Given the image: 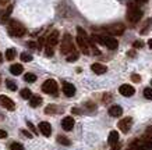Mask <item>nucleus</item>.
Segmentation results:
<instances>
[{"instance_id":"28","label":"nucleus","mask_w":152,"mask_h":150,"mask_svg":"<svg viewBox=\"0 0 152 150\" xmlns=\"http://www.w3.org/2000/svg\"><path fill=\"white\" fill-rule=\"evenodd\" d=\"M144 96H145V99L152 100V89L151 88H145V89H144Z\"/></svg>"},{"instance_id":"17","label":"nucleus","mask_w":152,"mask_h":150,"mask_svg":"<svg viewBox=\"0 0 152 150\" xmlns=\"http://www.w3.org/2000/svg\"><path fill=\"white\" fill-rule=\"evenodd\" d=\"M107 143L110 146H115L119 143V132L117 131H112L109 133V138H107Z\"/></svg>"},{"instance_id":"18","label":"nucleus","mask_w":152,"mask_h":150,"mask_svg":"<svg viewBox=\"0 0 152 150\" xmlns=\"http://www.w3.org/2000/svg\"><path fill=\"white\" fill-rule=\"evenodd\" d=\"M123 114V109L120 107V106H112L110 109H109V115H112V117H120Z\"/></svg>"},{"instance_id":"26","label":"nucleus","mask_w":152,"mask_h":150,"mask_svg":"<svg viewBox=\"0 0 152 150\" xmlns=\"http://www.w3.org/2000/svg\"><path fill=\"white\" fill-rule=\"evenodd\" d=\"M10 149L11 150H24V146L21 145V143H18V142H14V143L10 145Z\"/></svg>"},{"instance_id":"39","label":"nucleus","mask_w":152,"mask_h":150,"mask_svg":"<svg viewBox=\"0 0 152 150\" xmlns=\"http://www.w3.org/2000/svg\"><path fill=\"white\" fill-rule=\"evenodd\" d=\"M112 150H120V145H119V143H117V145L112 146Z\"/></svg>"},{"instance_id":"44","label":"nucleus","mask_w":152,"mask_h":150,"mask_svg":"<svg viewBox=\"0 0 152 150\" xmlns=\"http://www.w3.org/2000/svg\"><path fill=\"white\" fill-rule=\"evenodd\" d=\"M151 85H152V81H151Z\"/></svg>"},{"instance_id":"45","label":"nucleus","mask_w":152,"mask_h":150,"mask_svg":"<svg viewBox=\"0 0 152 150\" xmlns=\"http://www.w3.org/2000/svg\"><path fill=\"white\" fill-rule=\"evenodd\" d=\"M129 150H131V149H129Z\"/></svg>"},{"instance_id":"29","label":"nucleus","mask_w":152,"mask_h":150,"mask_svg":"<svg viewBox=\"0 0 152 150\" xmlns=\"http://www.w3.org/2000/svg\"><path fill=\"white\" fill-rule=\"evenodd\" d=\"M57 142H59V143H61V145H64V146H69L70 145V141L67 139V138H64V136H57Z\"/></svg>"},{"instance_id":"25","label":"nucleus","mask_w":152,"mask_h":150,"mask_svg":"<svg viewBox=\"0 0 152 150\" xmlns=\"http://www.w3.org/2000/svg\"><path fill=\"white\" fill-rule=\"evenodd\" d=\"M78 59V53L74 50V51H71L70 54H67V61L69 63H71V61H75V60Z\"/></svg>"},{"instance_id":"37","label":"nucleus","mask_w":152,"mask_h":150,"mask_svg":"<svg viewBox=\"0 0 152 150\" xmlns=\"http://www.w3.org/2000/svg\"><path fill=\"white\" fill-rule=\"evenodd\" d=\"M145 135H147V136H149V138H152V127L148 128L147 132H145Z\"/></svg>"},{"instance_id":"36","label":"nucleus","mask_w":152,"mask_h":150,"mask_svg":"<svg viewBox=\"0 0 152 150\" xmlns=\"http://www.w3.org/2000/svg\"><path fill=\"white\" fill-rule=\"evenodd\" d=\"M21 133H23L24 136H27V138H32V133H29V132L25 131V129H23V131H21Z\"/></svg>"},{"instance_id":"22","label":"nucleus","mask_w":152,"mask_h":150,"mask_svg":"<svg viewBox=\"0 0 152 150\" xmlns=\"http://www.w3.org/2000/svg\"><path fill=\"white\" fill-rule=\"evenodd\" d=\"M6 85H7V88H9L10 91H17V83L14 81H11V79H6Z\"/></svg>"},{"instance_id":"21","label":"nucleus","mask_w":152,"mask_h":150,"mask_svg":"<svg viewBox=\"0 0 152 150\" xmlns=\"http://www.w3.org/2000/svg\"><path fill=\"white\" fill-rule=\"evenodd\" d=\"M20 96H21L23 99H25V100H29L32 95H31V91H29V89H23V91L20 92Z\"/></svg>"},{"instance_id":"4","label":"nucleus","mask_w":152,"mask_h":150,"mask_svg":"<svg viewBox=\"0 0 152 150\" xmlns=\"http://www.w3.org/2000/svg\"><path fill=\"white\" fill-rule=\"evenodd\" d=\"M124 29H126V27L120 22L113 24V25H109V27L106 28V31L109 32L112 36H120V35H123V33H124Z\"/></svg>"},{"instance_id":"9","label":"nucleus","mask_w":152,"mask_h":150,"mask_svg":"<svg viewBox=\"0 0 152 150\" xmlns=\"http://www.w3.org/2000/svg\"><path fill=\"white\" fill-rule=\"evenodd\" d=\"M131 124H133V120H131V117H127V118L121 120V121L119 122V129L121 132L127 133V132L130 131V128H131Z\"/></svg>"},{"instance_id":"10","label":"nucleus","mask_w":152,"mask_h":150,"mask_svg":"<svg viewBox=\"0 0 152 150\" xmlns=\"http://www.w3.org/2000/svg\"><path fill=\"white\" fill-rule=\"evenodd\" d=\"M119 92H120V95L126 96V97H131V96L135 93V89H134L131 85H121V86L119 88Z\"/></svg>"},{"instance_id":"6","label":"nucleus","mask_w":152,"mask_h":150,"mask_svg":"<svg viewBox=\"0 0 152 150\" xmlns=\"http://www.w3.org/2000/svg\"><path fill=\"white\" fill-rule=\"evenodd\" d=\"M102 36V45H105L107 49L110 50H116L117 46H119V42L116 41L113 36H105V35H101Z\"/></svg>"},{"instance_id":"20","label":"nucleus","mask_w":152,"mask_h":150,"mask_svg":"<svg viewBox=\"0 0 152 150\" xmlns=\"http://www.w3.org/2000/svg\"><path fill=\"white\" fill-rule=\"evenodd\" d=\"M10 72L13 74V75H21L23 74V65L21 64H13L11 67H10Z\"/></svg>"},{"instance_id":"3","label":"nucleus","mask_w":152,"mask_h":150,"mask_svg":"<svg viewBox=\"0 0 152 150\" xmlns=\"http://www.w3.org/2000/svg\"><path fill=\"white\" fill-rule=\"evenodd\" d=\"M57 82L55 79H48V81L43 82V85H42V91L48 93V95H56L57 93Z\"/></svg>"},{"instance_id":"33","label":"nucleus","mask_w":152,"mask_h":150,"mask_svg":"<svg viewBox=\"0 0 152 150\" xmlns=\"http://www.w3.org/2000/svg\"><path fill=\"white\" fill-rule=\"evenodd\" d=\"M133 46L135 47V49H140V47H142V46H144V43H142L141 41H135V42L133 43Z\"/></svg>"},{"instance_id":"32","label":"nucleus","mask_w":152,"mask_h":150,"mask_svg":"<svg viewBox=\"0 0 152 150\" xmlns=\"http://www.w3.org/2000/svg\"><path fill=\"white\" fill-rule=\"evenodd\" d=\"M27 45H28V47H31V49H39V45H38L37 42H34V41H29Z\"/></svg>"},{"instance_id":"42","label":"nucleus","mask_w":152,"mask_h":150,"mask_svg":"<svg viewBox=\"0 0 152 150\" xmlns=\"http://www.w3.org/2000/svg\"><path fill=\"white\" fill-rule=\"evenodd\" d=\"M1 60H3V57H1V53H0V63H1Z\"/></svg>"},{"instance_id":"1","label":"nucleus","mask_w":152,"mask_h":150,"mask_svg":"<svg viewBox=\"0 0 152 150\" xmlns=\"http://www.w3.org/2000/svg\"><path fill=\"white\" fill-rule=\"evenodd\" d=\"M9 33L15 38H21L25 35V28L18 21H11L9 25Z\"/></svg>"},{"instance_id":"11","label":"nucleus","mask_w":152,"mask_h":150,"mask_svg":"<svg viewBox=\"0 0 152 150\" xmlns=\"http://www.w3.org/2000/svg\"><path fill=\"white\" fill-rule=\"evenodd\" d=\"M39 131H41V133L43 135V136H50L52 133V125L49 122H46V121H42L41 124H39Z\"/></svg>"},{"instance_id":"40","label":"nucleus","mask_w":152,"mask_h":150,"mask_svg":"<svg viewBox=\"0 0 152 150\" xmlns=\"http://www.w3.org/2000/svg\"><path fill=\"white\" fill-rule=\"evenodd\" d=\"M148 46L152 49V39H149V41H148Z\"/></svg>"},{"instance_id":"13","label":"nucleus","mask_w":152,"mask_h":150,"mask_svg":"<svg viewBox=\"0 0 152 150\" xmlns=\"http://www.w3.org/2000/svg\"><path fill=\"white\" fill-rule=\"evenodd\" d=\"M91 70H92L95 74H98V75H102V74H105L106 71H107L106 65H103V64H101V63H94L92 65H91Z\"/></svg>"},{"instance_id":"8","label":"nucleus","mask_w":152,"mask_h":150,"mask_svg":"<svg viewBox=\"0 0 152 150\" xmlns=\"http://www.w3.org/2000/svg\"><path fill=\"white\" fill-rule=\"evenodd\" d=\"M0 104H1V107H4V109H7V110H14L15 109L14 101L10 99L9 96H4V95L0 96Z\"/></svg>"},{"instance_id":"27","label":"nucleus","mask_w":152,"mask_h":150,"mask_svg":"<svg viewBox=\"0 0 152 150\" xmlns=\"http://www.w3.org/2000/svg\"><path fill=\"white\" fill-rule=\"evenodd\" d=\"M57 111V107H56L55 104H50V106H48L46 109H45V113L46 114H53Z\"/></svg>"},{"instance_id":"31","label":"nucleus","mask_w":152,"mask_h":150,"mask_svg":"<svg viewBox=\"0 0 152 150\" xmlns=\"http://www.w3.org/2000/svg\"><path fill=\"white\" fill-rule=\"evenodd\" d=\"M45 53H46V56H49V57H52V56H53V46H49V45H46V49H45Z\"/></svg>"},{"instance_id":"35","label":"nucleus","mask_w":152,"mask_h":150,"mask_svg":"<svg viewBox=\"0 0 152 150\" xmlns=\"http://www.w3.org/2000/svg\"><path fill=\"white\" fill-rule=\"evenodd\" d=\"M131 79H133L134 82H140V81H141V77H140V75H135V74H134V75H131Z\"/></svg>"},{"instance_id":"38","label":"nucleus","mask_w":152,"mask_h":150,"mask_svg":"<svg viewBox=\"0 0 152 150\" xmlns=\"http://www.w3.org/2000/svg\"><path fill=\"white\" fill-rule=\"evenodd\" d=\"M0 138H7V132L3 131V129H0Z\"/></svg>"},{"instance_id":"7","label":"nucleus","mask_w":152,"mask_h":150,"mask_svg":"<svg viewBox=\"0 0 152 150\" xmlns=\"http://www.w3.org/2000/svg\"><path fill=\"white\" fill-rule=\"evenodd\" d=\"M77 45H78L80 50L83 51L84 54H89V42H88V38L84 36H77Z\"/></svg>"},{"instance_id":"43","label":"nucleus","mask_w":152,"mask_h":150,"mask_svg":"<svg viewBox=\"0 0 152 150\" xmlns=\"http://www.w3.org/2000/svg\"><path fill=\"white\" fill-rule=\"evenodd\" d=\"M0 83H1V79H0Z\"/></svg>"},{"instance_id":"41","label":"nucleus","mask_w":152,"mask_h":150,"mask_svg":"<svg viewBox=\"0 0 152 150\" xmlns=\"http://www.w3.org/2000/svg\"><path fill=\"white\" fill-rule=\"evenodd\" d=\"M140 1H141V3H145V1H148V0H140Z\"/></svg>"},{"instance_id":"30","label":"nucleus","mask_w":152,"mask_h":150,"mask_svg":"<svg viewBox=\"0 0 152 150\" xmlns=\"http://www.w3.org/2000/svg\"><path fill=\"white\" fill-rule=\"evenodd\" d=\"M21 60H23L24 63H28V61L32 60V56L28 54V53H23V54H21Z\"/></svg>"},{"instance_id":"15","label":"nucleus","mask_w":152,"mask_h":150,"mask_svg":"<svg viewBox=\"0 0 152 150\" xmlns=\"http://www.w3.org/2000/svg\"><path fill=\"white\" fill-rule=\"evenodd\" d=\"M11 11H13V6H11V4L7 6V9L3 10V11L0 13V21H1V22H7V21H9V18H10V14H11Z\"/></svg>"},{"instance_id":"14","label":"nucleus","mask_w":152,"mask_h":150,"mask_svg":"<svg viewBox=\"0 0 152 150\" xmlns=\"http://www.w3.org/2000/svg\"><path fill=\"white\" fill-rule=\"evenodd\" d=\"M63 92H64V95L67 97H71V96L75 95V88H74V85L66 82V83H63Z\"/></svg>"},{"instance_id":"19","label":"nucleus","mask_w":152,"mask_h":150,"mask_svg":"<svg viewBox=\"0 0 152 150\" xmlns=\"http://www.w3.org/2000/svg\"><path fill=\"white\" fill-rule=\"evenodd\" d=\"M42 104V97L41 96H31V99H29V106L31 107H39V106Z\"/></svg>"},{"instance_id":"24","label":"nucleus","mask_w":152,"mask_h":150,"mask_svg":"<svg viewBox=\"0 0 152 150\" xmlns=\"http://www.w3.org/2000/svg\"><path fill=\"white\" fill-rule=\"evenodd\" d=\"M24 79L27 82H29V83H32V82L37 81V75H35V74H25V75H24Z\"/></svg>"},{"instance_id":"12","label":"nucleus","mask_w":152,"mask_h":150,"mask_svg":"<svg viewBox=\"0 0 152 150\" xmlns=\"http://www.w3.org/2000/svg\"><path fill=\"white\" fill-rule=\"evenodd\" d=\"M61 128H63L64 131H71L74 128L73 117H66V118H63V121H61Z\"/></svg>"},{"instance_id":"5","label":"nucleus","mask_w":152,"mask_h":150,"mask_svg":"<svg viewBox=\"0 0 152 150\" xmlns=\"http://www.w3.org/2000/svg\"><path fill=\"white\" fill-rule=\"evenodd\" d=\"M141 17H142V11L140 9H129V11H127V20L130 22H138Z\"/></svg>"},{"instance_id":"2","label":"nucleus","mask_w":152,"mask_h":150,"mask_svg":"<svg viewBox=\"0 0 152 150\" xmlns=\"http://www.w3.org/2000/svg\"><path fill=\"white\" fill-rule=\"evenodd\" d=\"M61 53L63 54H70L71 51H74V46H73V41H71V36H70L69 33H66L64 36H63V42H61Z\"/></svg>"},{"instance_id":"34","label":"nucleus","mask_w":152,"mask_h":150,"mask_svg":"<svg viewBox=\"0 0 152 150\" xmlns=\"http://www.w3.org/2000/svg\"><path fill=\"white\" fill-rule=\"evenodd\" d=\"M27 125H28V128H29V129H31V131L34 132V133H37V128H35V125H34L32 122H29V121H28Z\"/></svg>"},{"instance_id":"16","label":"nucleus","mask_w":152,"mask_h":150,"mask_svg":"<svg viewBox=\"0 0 152 150\" xmlns=\"http://www.w3.org/2000/svg\"><path fill=\"white\" fill-rule=\"evenodd\" d=\"M57 42H59V31H53L48 36V45L49 46H56L57 45Z\"/></svg>"},{"instance_id":"23","label":"nucleus","mask_w":152,"mask_h":150,"mask_svg":"<svg viewBox=\"0 0 152 150\" xmlns=\"http://www.w3.org/2000/svg\"><path fill=\"white\" fill-rule=\"evenodd\" d=\"M15 54H17V53H15V50L14 49H7V51H6V59L11 61V60L15 57Z\"/></svg>"}]
</instances>
